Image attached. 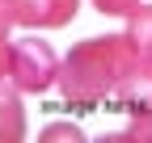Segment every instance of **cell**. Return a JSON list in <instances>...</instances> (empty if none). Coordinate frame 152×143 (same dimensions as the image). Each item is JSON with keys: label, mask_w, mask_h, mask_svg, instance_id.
Segmentation results:
<instances>
[{"label": "cell", "mask_w": 152, "mask_h": 143, "mask_svg": "<svg viewBox=\"0 0 152 143\" xmlns=\"http://www.w3.org/2000/svg\"><path fill=\"white\" fill-rule=\"evenodd\" d=\"M144 55L127 34H106V38H85L68 51V59L59 63V110H80L93 114L110 101V93L118 88L131 72H135Z\"/></svg>", "instance_id": "obj_1"}, {"label": "cell", "mask_w": 152, "mask_h": 143, "mask_svg": "<svg viewBox=\"0 0 152 143\" xmlns=\"http://www.w3.org/2000/svg\"><path fill=\"white\" fill-rule=\"evenodd\" d=\"M9 80L21 93H47L51 84H59V55L42 38H17L13 59H9Z\"/></svg>", "instance_id": "obj_2"}, {"label": "cell", "mask_w": 152, "mask_h": 143, "mask_svg": "<svg viewBox=\"0 0 152 143\" xmlns=\"http://www.w3.org/2000/svg\"><path fill=\"white\" fill-rule=\"evenodd\" d=\"M4 17L26 30H59L80 13V0H4Z\"/></svg>", "instance_id": "obj_3"}, {"label": "cell", "mask_w": 152, "mask_h": 143, "mask_svg": "<svg viewBox=\"0 0 152 143\" xmlns=\"http://www.w3.org/2000/svg\"><path fill=\"white\" fill-rule=\"evenodd\" d=\"M106 110L127 114V118H135V114H152V63H148V59H140L135 72H131V76L110 93Z\"/></svg>", "instance_id": "obj_4"}, {"label": "cell", "mask_w": 152, "mask_h": 143, "mask_svg": "<svg viewBox=\"0 0 152 143\" xmlns=\"http://www.w3.org/2000/svg\"><path fill=\"white\" fill-rule=\"evenodd\" d=\"M26 139V110H21V88L13 80H0V143Z\"/></svg>", "instance_id": "obj_5"}, {"label": "cell", "mask_w": 152, "mask_h": 143, "mask_svg": "<svg viewBox=\"0 0 152 143\" xmlns=\"http://www.w3.org/2000/svg\"><path fill=\"white\" fill-rule=\"evenodd\" d=\"M127 38L135 42V51L152 63V4H140L135 13H127Z\"/></svg>", "instance_id": "obj_6"}, {"label": "cell", "mask_w": 152, "mask_h": 143, "mask_svg": "<svg viewBox=\"0 0 152 143\" xmlns=\"http://www.w3.org/2000/svg\"><path fill=\"white\" fill-rule=\"evenodd\" d=\"M9 17L0 9V80H9V59H13V38H9Z\"/></svg>", "instance_id": "obj_7"}, {"label": "cell", "mask_w": 152, "mask_h": 143, "mask_svg": "<svg viewBox=\"0 0 152 143\" xmlns=\"http://www.w3.org/2000/svg\"><path fill=\"white\" fill-rule=\"evenodd\" d=\"M140 4H144V0H93V9L110 13V17H127V13H135Z\"/></svg>", "instance_id": "obj_8"}, {"label": "cell", "mask_w": 152, "mask_h": 143, "mask_svg": "<svg viewBox=\"0 0 152 143\" xmlns=\"http://www.w3.org/2000/svg\"><path fill=\"white\" fill-rule=\"evenodd\" d=\"M42 139H72V143H80L85 131L76 126V122H51V126L42 131Z\"/></svg>", "instance_id": "obj_9"}, {"label": "cell", "mask_w": 152, "mask_h": 143, "mask_svg": "<svg viewBox=\"0 0 152 143\" xmlns=\"http://www.w3.org/2000/svg\"><path fill=\"white\" fill-rule=\"evenodd\" d=\"M118 139H152V114H135Z\"/></svg>", "instance_id": "obj_10"}, {"label": "cell", "mask_w": 152, "mask_h": 143, "mask_svg": "<svg viewBox=\"0 0 152 143\" xmlns=\"http://www.w3.org/2000/svg\"><path fill=\"white\" fill-rule=\"evenodd\" d=\"M0 4H4V0H0Z\"/></svg>", "instance_id": "obj_11"}]
</instances>
